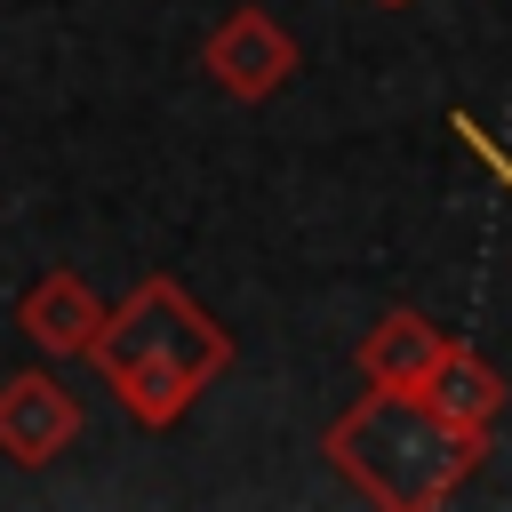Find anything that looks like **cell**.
Wrapping results in <instances>:
<instances>
[]
</instances>
